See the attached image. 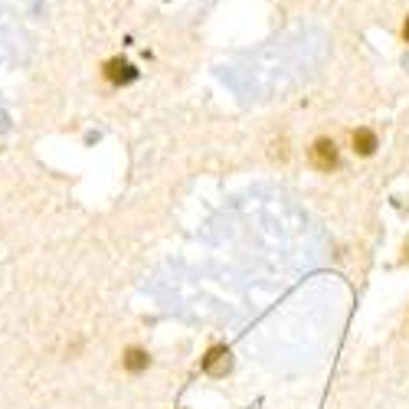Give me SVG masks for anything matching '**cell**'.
<instances>
[{
  "instance_id": "obj_2",
  "label": "cell",
  "mask_w": 409,
  "mask_h": 409,
  "mask_svg": "<svg viewBox=\"0 0 409 409\" xmlns=\"http://www.w3.org/2000/svg\"><path fill=\"white\" fill-rule=\"evenodd\" d=\"M203 370L210 377H226L232 370V354H230V347H210L203 357Z\"/></svg>"
},
{
  "instance_id": "obj_6",
  "label": "cell",
  "mask_w": 409,
  "mask_h": 409,
  "mask_svg": "<svg viewBox=\"0 0 409 409\" xmlns=\"http://www.w3.org/2000/svg\"><path fill=\"white\" fill-rule=\"evenodd\" d=\"M403 40L409 43V17H406V23H403Z\"/></svg>"
},
{
  "instance_id": "obj_3",
  "label": "cell",
  "mask_w": 409,
  "mask_h": 409,
  "mask_svg": "<svg viewBox=\"0 0 409 409\" xmlns=\"http://www.w3.org/2000/svg\"><path fill=\"white\" fill-rule=\"evenodd\" d=\"M105 79L112 85H128V82L138 79V69H134L128 59H108L105 63Z\"/></svg>"
},
{
  "instance_id": "obj_5",
  "label": "cell",
  "mask_w": 409,
  "mask_h": 409,
  "mask_svg": "<svg viewBox=\"0 0 409 409\" xmlns=\"http://www.w3.org/2000/svg\"><path fill=\"white\" fill-rule=\"evenodd\" d=\"M148 364H151L148 350H141V347H128L125 350V370L128 374H141V370H148Z\"/></svg>"
},
{
  "instance_id": "obj_1",
  "label": "cell",
  "mask_w": 409,
  "mask_h": 409,
  "mask_svg": "<svg viewBox=\"0 0 409 409\" xmlns=\"http://www.w3.org/2000/svg\"><path fill=\"white\" fill-rule=\"evenodd\" d=\"M312 164L318 170H334L340 164V154H338V144L331 138H318L312 148Z\"/></svg>"
},
{
  "instance_id": "obj_4",
  "label": "cell",
  "mask_w": 409,
  "mask_h": 409,
  "mask_svg": "<svg viewBox=\"0 0 409 409\" xmlns=\"http://www.w3.org/2000/svg\"><path fill=\"white\" fill-rule=\"evenodd\" d=\"M350 141H354V151L360 154V158H370V154L377 151V134L370 131V128H357V131L350 134Z\"/></svg>"
}]
</instances>
